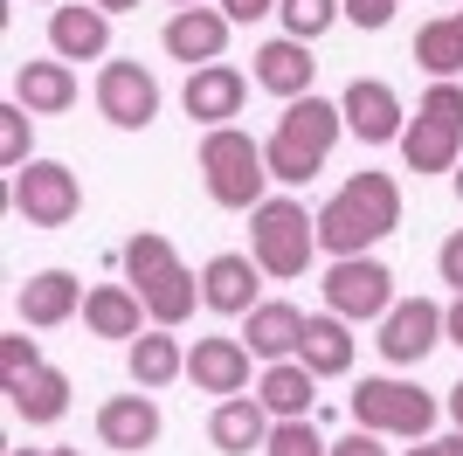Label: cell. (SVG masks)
<instances>
[{
  "mask_svg": "<svg viewBox=\"0 0 463 456\" xmlns=\"http://www.w3.org/2000/svg\"><path fill=\"white\" fill-rule=\"evenodd\" d=\"M394 228H402V187H394V173H353L346 187L318 208V249H332V256H367Z\"/></svg>",
  "mask_w": 463,
  "mask_h": 456,
  "instance_id": "cell-1",
  "label": "cell"
},
{
  "mask_svg": "<svg viewBox=\"0 0 463 456\" xmlns=\"http://www.w3.org/2000/svg\"><path fill=\"white\" fill-rule=\"evenodd\" d=\"M339 132H346V111L332 104V97H298V104H284V118H277V132L263 138V159H270V180H284V187H305L311 173H326L332 146H339Z\"/></svg>",
  "mask_w": 463,
  "mask_h": 456,
  "instance_id": "cell-2",
  "label": "cell"
},
{
  "mask_svg": "<svg viewBox=\"0 0 463 456\" xmlns=\"http://www.w3.org/2000/svg\"><path fill=\"white\" fill-rule=\"evenodd\" d=\"M125 284L146 298L153 325H166V332H174V325L194 311V298H201V277L180 263L174 242H166V235H153V228H138L132 242H125Z\"/></svg>",
  "mask_w": 463,
  "mask_h": 456,
  "instance_id": "cell-3",
  "label": "cell"
},
{
  "mask_svg": "<svg viewBox=\"0 0 463 456\" xmlns=\"http://www.w3.org/2000/svg\"><path fill=\"white\" fill-rule=\"evenodd\" d=\"M201 180H208V201L214 208H263L270 201V159L242 125H214L201 138Z\"/></svg>",
  "mask_w": 463,
  "mask_h": 456,
  "instance_id": "cell-4",
  "label": "cell"
},
{
  "mask_svg": "<svg viewBox=\"0 0 463 456\" xmlns=\"http://www.w3.org/2000/svg\"><path fill=\"white\" fill-rule=\"evenodd\" d=\"M250 256L263 263V277H305L318 256V214H305V201L270 194L263 208H250Z\"/></svg>",
  "mask_w": 463,
  "mask_h": 456,
  "instance_id": "cell-5",
  "label": "cell"
},
{
  "mask_svg": "<svg viewBox=\"0 0 463 456\" xmlns=\"http://www.w3.org/2000/svg\"><path fill=\"white\" fill-rule=\"evenodd\" d=\"M402 159L415 180L422 173H457V159H463V83H429V97L415 104V118L402 132Z\"/></svg>",
  "mask_w": 463,
  "mask_h": 456,
  "instance_id": "cell-6",
  "label": "cell"
},
{
  "mask_svg": "<svg viewBox=\"0 0 463 456\" xmlns=\"http://www.w3.org/2000/svg\"><path fill=\"white\" fill-rule=\"evenodd\" d=\"M353 429H373V436H408L422 442L429 429H436V394H422L415 380H360L353 387Z\"/></svg>",
  "mask_w": 463,
  "mask_h": 456,
  "instance_id": "cell-7",
  "label": "cell"
},
{
  "mask_svg": "<svg viewBox=\"0 0 463 456\" xmlns=\"http://www.w3.org/2000/svg\"><path fill=\"white\" fill-rule=\"evenodd\" d=\"M7 201H14V214L28 228H70L83 214V187H77V173L62 166V159H28V166L14 173Z\"/></svg>",
  "mask_w": 463,
  "mask_h": 456,
  "instance_id": "cell-8",
  "label": "cell"
},
{
  "mask_svg": "<svg viewBox=\"0 0 463 456\" xmlns=\"http://www.w3.org/2000/svg\"><path fill=\"white\" fill-rule=\"evenodd\" d=\"M326 311H339L346 325H367L394 311V270L381 256H332L326 270Z\"/></svg>",
  "mask_w": 463,
  "mask_h": 456,
  "instance_id": "cell-9",
  "label": "cell"
},
{
  "mask_svg": "<svg viewBox=\"0 0 463 456\" xmlns=\"http://www.w3.org/2000/svg\"><path fill=\"white\" fill-rule=\"evenodd\" d=\"M381 360L387 366H422L443 346V304L436 298H394V311L381 318Z\"/></svg>",
  "mask_w": 463,
  "mask_h": 456,
  "instance_id": "cell-10",
  "label": "cell"
},
{
  "mask_svg": "<svg viewBox=\"0 0 463 456\" xmlns=\"http://www.w3.org/2000/svg\"><path fill=\"white\" fill-rule=\"evenodd\" d=\"M97 111L111 118L118 132H146L159 118V76L146 62H104L97 70Z\"/></svg>",
  "mask_w": 463,
  "mask_h": 456,
  "instance_id": "cell-11",
  "label": "cell"
},
{
  "mask_svg": "<svg viewBox=\"0 0 463 456\" xmlns=\"http://www.w3.org/2000/svg\"><path fill=\"white\" fill-rule=\"evenodd\" d=\"M339 111H346V132L360 138V146H402V132H408L402 97H394V83H381V76H353L346 97H339Z\"/></svg>",
  "mask_w": 463,
  "mask_h": 456,
  "instance_id": "cell-12",
  "label": "cell"
},
{
  "mask_svg": "<svg viewBox=\"0 0 463 456\" xmlns=\"http://www.w3.org/2000/svg\"><path fill=\"white\" fill-rule=\"evenodd\" d=\"M256 284H263V263L222 249V256H208V270H201V304L222 311V318H250L256 304H263V298H256Z\"/></svg>",
  "mask_w": 463,
  "mask_h": 456,
  "instance_id": "cell-13",
  "label": "cell"
},
{
  "mask_svg": "<svg viewBox=\"0 0 463 456\" xmlns=\"http://www.w3.org/2000/svg\"><path fill=\"white\" fill-rule=\"evenodd\" d=\"M229 28H235V21L222 14V7H180L159 42H166V56H174V62L208 70V62H222V49H229Z\"/></svg>",
  "mask_w": 463,
  "mask_h": 456,
  "instance_id": "cell-14",
  "label": "cell"
},
{
  "mask_svg": "<svg viewBox=\"0 0 463 456\" xmlns=\"http://www.w3.org/2000/svg\"><path fill=\"white\" fill-rule=\"evenodd\" d=\"M97 442L118 456H138L159 442V401L138 387V394H111L104 408H97Z\"/></svg>",
  "mask_w": 463,
  "mask_h": 456,
  "instance_id": "cell-15",
  "label": "cell"
},
{
  "mask_svg": "<svg viewBox=\"0 0 463 456\" xmlns=\"http://www.w3.org/2000/svg\"><path fill=\"white\" fill-rule=\"evenodd\" d=\"M242 97H250V83H242V70H229V62H208V70H187V90H180V104H187L194 125H229V118H242Z\"/></svg>",
  "mask_w": 463,
  "mask_h": 456,
  "instance_id": "cell-16",
  "label": "cell"
},
{
  "mask_svg": "<svg viewBox=\"0 0 463 456\" xmlns=\"http://www.w3.org/2000/svg\"><path fill=\"white\" fill-rule=\"evenodd\" d=\"M83 298L90 290L70 277V270H35L28 284L14 290V311H21V325H35V332H49V325H62V318H77L83 311Z\"/></svg>",
  "mask_w": 463,
  "mask_h": 456,
  "instance_id": "cell-17",
  "label": "cell"
},
{
  "mask_svg": "<svg viewBox=\"0 0 463 456\" xmlns=\"http://www.w3.org/2000/svg\"><path fill=\"white\" fill-rule=\"evenodd\" d=\"M104 49H111V14L104 7H56L49 14V56L62 62H104Z\"/></svg>",
  "mask_w": 463,
  "mask_h": 456,
  "instance_id": "cell-18",
  "label": "cell"
},
{
  "mask_svg": "<svg viewBox=\"0 0 463 456\" xmlns=\"http://www.w3.org/2000/svg\"><path fill=\"white\" fill-rule=\"evenodd\" d=\"M311 76H318V62H311V42L298 35H277L256 49V83L270 97H284V104H298V97H311Z\"/></svg>",
  "mask_w": 463,
  "mask_h": 456,
  "instance_id": "cell-19",
  "label": "cell"
},
{
  "mask_svg": "<svg viewBox=\"0 0 463 456\" xmlns=\"http://www.w3.org/2000/svg\"><path fill=\"white\" fill-rule=\"evenodd\" d=\"M298 339H305V311L284 304V298H263L250 318H242V346H250L263 366L270 360H298Z\"/></svg>",
  "mask_w": 463,
  "mask_h": 456,
  "instance_id": "cell-20",
  "label": "cell"
},
{
  "mask_svg": "<svg viewBox=\"0 0 463 456\" xmlns=\"http://www.w3.org/2000/svg\"><path fill=\"white\" fill-rule=\"evenodd\" d=\"M187 374L201 394H250V346L242 339H194L187 353Z\"/></svg>",
  "mask_w": 463,
  "mask_h": 456,
  "instance_id": "cell-21",
  "label": "cell"
},
{
  "mask_svg": "<svg viewBox=\"0 0 463 456\" xmlns=\"http://www.w3.org/2000/svg\"><path fill=\"white\" fill-rule=\"evenodd\" d=\"M270 429H277V415H270L256 394H229V401L208 415V436H214V450H222V456L263 450V442H270Z\"/></svg>",
  "mask_w": 463,
  "mask_h": 456,
  "instance_id": "cell-22",
  "label": "cell"
},
{
  "mask_svg": "<svg viewBox=\"0 0 463 456\" xmlns=\"http://www.w3.org/2000/svg\"><path fill=\"white\" fill-rule=\"evenodd\" d=\"M146 318H153V311H146V298H138L132 284H97L90 298H83V325H90L97 339H125L132 346L138 332H146Z\"/></svg>",
  "mask_w": 463,
  "mask_h": 456,
  "instance_id": "cell-23",
  "label": "cell"
},
{
  "mask_svg": "<svg viewBox=\"0 0 463 456\" xmlns=\"http://www.w3.org/2000/svg\"><path fill=\"white\" fill-rule=\"evenodd\" d=\"M14 104H28L35 118L70 111V104H77V70H70L62 56H49V62H21V70H14Z\"/></svg>",
  "mask_w": 463,
  "mask_h": 456,
  "instance_id": "cell-24",
  "label": "cell"
},
{
  "mask_svg": "<svg viewBox=\"0 0 463 456\" xmlns=\"http://www.w3.org/2000/svg\"><path fill=\"white\" fill-rule=\"evenodd\" d=\"M298 360L311 366L318 380H339L353 366V325L339 318V311H318V318H305V339H298Z\"/></svg>",
  "mask_w": 463,
  "mask_h": 456,
  "instance_id": "cell-25",
  "label": "cell"
},
{
  "mask_svg": "<svg viewBox=\"0 0 463 456\" xmlns=\"http://www.w3.org/2000/svg\"><path fill=\"white\" fill-rule=\"evenodd\" d=\"M311 394H318V374H311L305 360H270V366H263V380H256V401H263L277 422L311 415Z\"/></svg>",
  "mask_w": 463,
  "mask_h": 456,
  "instance_id": "cell-26",
  "label": "cell"
},
{
  "mask_svg": "<svg viewBox=\"0 0 463 456\" xmlns=\"http://www.w3.org/2000/svg\"><path fill=\"white\" fill-rule=\"evenodd\" d=\"M187 374V353H180V339L166 332V325H153V332H138L132 339V387H174V380Z\"/></svg>",
  "mask_w": 463,
  "mask_h": 456,
  "instance_id": "cell-27",
  "label": "cell"
},
{
  "mask_svg": "<svg viewBox=\"0 0 463 456\" xmlns=\"http://www.w3.org/2000/svg\"><path fill=\"white\" fill-rule=\"evenodd\" d=\"M14 415L28 422V429H49V422H62L70 415V374H56V366H42L35 380H21L14 394Z\"/></svg>",
  "mask_w": 463,
  "mask_h": 456,
  "instance_id": "cell-28",
  "label": "cell"
},
{
  "mask_svg": "<svg viewBox=\"0 0 463 456\" xmlns=\"http://www.w3.org/2000/svg\"><path fill=\"white\" fill-rule=\"evenodd\" d=\"M415 62H422L436 83H457L463 76V28H457V14L429 21L422 35H415Z\"/></svg>",
  "mask_w": 463,
  "mask_h": 456,
  "instance_id": "cell-29",
  "label": "cell"
},
{
  "mask_svg": "<svg viewBox=\"0 0 463 456\" xmlns=\"http://www.w3.org/2000/svg\"><path fill=\"white\" fill-rule=\"evenodd\" d=\"M277 21H284V35L318 42L332 21H346V7H339V0H277Z\"/></svg>",
  "mask_w": 463,
  "mask_h": 456,
  "instance_id": "cell-30",
  "label": "cell"
},
{
  "mask_svg": "<svg viewBox=\"0 0 463 456\" xmlns=\"http://www.w3.org/2000/svg\"><path fill=\"white\" fill-rule=\"evenodd\" d=\"M35 374H42V346L28 339V332H7V339H0V387L14 394L21 380H35Z\"/></svg>",
  "mask_w": 463,
  "mask_h": 456,
  "instance_id": "cell-31",
  "label": "cell"
},
{
  "mask_svg": "<svg viewBox=\"0 0 463 456\" xmlns=\"http://www.w3.org/2000/svg\"><path fill=\"white\" fill-rule=\"evenodd\" d=\"M28 118H35L28 104H0V166H7V173L28 166V138H35V132H28Z\"/></svg>",
  "mask_w": 463,
  "mask_h": 456,
  "instance_id": "cell-32",
  "label": "cell"
},
{
  "mask_svg": "<svg viewBox=\"0 0 463 456\" xmlns=\"http://www.w3.org/2000/svg\"><path fill=\"white\" fill-rule=\"evenodd\" d=\"M332 442H318V429H311V415H298V422H277L270 429V442H263V456H326Z\"/></svg>",
  "mask_w": 463,
  "mask_h": 456,
  "instance_id": "cell-33",
  "label": "cell"
},
{
  "mask_svg": "<svg viewBox=\"0 0 463 456\" xmlns=\"http://www.w3.org/2000/svg\"><path fill=\"white\" fill-rule=\"evenodd\" d=\"M339 7H346V21L353 28H387V21H394V7H402V0H339Z\"/></svg>",
  "mask_w": 463,
  "mask_h": 456,
  "instance_id": "cell-34",
  "label": "cell"
},
{
  "mask_svg": "<svg viewBox=\"0 0 463 456\" xmlns=\"http://www.w3.org/2000/svg\"><path fill=\"white\" fill-rule=\"evenodd\" d=\"M436 270H443V284H457V290H463V228L449 235L443 249H436Z\"/></svg>",
  "mask_w": 463,
  "mask_h": 456,
  "instance_id": "cell-35",
  "label": "cell"
},
{
  "mask_svg": "<svg viewBox=\"0 0 463 456\" xmlns=\"http://www.w3.org/2000/svg\"><path fill=\"white\" fill-rule=\"evenodd\" d=\"M214 7H222V14H229L235 28H242V21H263V14H277V0H214Z\"/></svg>",
  "mask_w": 463,
  "mask_h": 456,
  "instance_id": "cell-36",
  "label": "cell"
},
{
  "mask_svg": "<svg viewBox=\"0 0 463 456\" xmlns=\"http://www.w3.org/2000/svg\"><path fill=\"white\" fill-rule=\"evenodd\" d=\"M326 456H387V450H381V436H373V429H353V436H346V442H332Z\"/></svg>",
  "mask_w": 463,
  "mask_h": 456,
  "instance_id": "cell-37",
  "label": "cell"
},
{
  "mask_svg": "<svg viewBox=\"0 0 463 456\" xmlns=\"http://www.w3.org/2000/svg\"><path fill=\"white\" fill-rule=\"evenodd\" d=\"M408 456H463V429H457V436H429V442H415Z\"/></svg>",
  "mask_w": 463,
  "mask_h": 456,
  "instance_id": "cell-38",
  "label": "cell"
},
{
  "mask_svg": "<svg viewBox=\"0 0 463 456\" xmlns=\"http://www.w3.org/2000/svg\"><path fill=\"white\" fill-rule=\"evenodd\" d=\"M443 339H449V346H463V290H457V304L443 311Z\"/></svg>",
  "mask_w": 463,
  "mask_h": 456,
  "instance_id": "cell-39",
  "label": "cell"
},
{
  "mask_svg": "<svg viewBox=\"0 0 463 456\" xmlns=\"http://www.w3.org/2000/svg\"><path fill=\"white\" fill-rule=\"evenodd\" d=\"M449 422H457V429H463V380H457V387H449Z\"/></svg>",
  "mask_w": 463,
  "mask_h": 456,
  "instance_id": "cell-40",
  "label": "cell"
},
{
  "mask_svg": "<svg viewBox=\"0 0 463 456\" xmlns=\"http://www.w3.org/2000/svg\"><path fill=\"white\" fill-rule=\"evenodd\" d=\"M90 7H104V14H125V7H138V0H90Z\"/></svg>",
  "mask_w": 463,
  "mask_h": 456,
  "instance_id": "cell-41",
  "label": "cell"
},
{
  "mask_svg": "<svg viewBox=\"0 0 463 456\" xmlns=\"http://www.w3.org/2000/svg\"><path fill=\"white\" fill-rule=\"evenodd\" d=\"M7 456H49V450H7Z\"/></svg>",
  "mask_w": 463,
  "mask_h": 456,
  "instance_id": "cell-42",
  "label": "cell"
},
{
  "mask_svg": "<svg viewBox=\"0 0 463 456\" xmlns=\"http://www.w3.org/2000/svg\"><path fill=\"white\" fill-rule=\"evenodd\" d=\"M457 201H463V159H457Z\"/></svg>",
  "mask_w": 463,
  "mask_h": 456,
  "instance_id": "cell-43",
  "label": "cell"
},
{
  "mask_svg": "<svg viewBox=\"0 0 463 456\" xmlns=\"http://www.w3.org/2000/svg\"><path fill=\"white\" fill-rule=\"evenodd\" d=\"M180 7H201V0H174V14H180Z\"/></svg>",
  "mask_w": 463,
  "mask_h": 456,
  "instance_id": "cell-44",
  "label": "cell"
},
{
  "mask_svg": "<svg viewBox=\"0 0 463 456\" xmlns=\"http://www.w3.org/2000/svg\"><path fill=\"white\" fill-rule=\"evenodd\" d=\"M49 456H83V450H49Z\"/></svg>",
  "mask_w": 463,
  "mask_h": 456,
  "instance_id": "cell-45",
  "label": "cell"
},
{
  "mask_svg": "<svg viewBox=\"0 0 463 456\" xmlns=\"http://www.w3.org/2000/svg\"><path fill=\"white\" fill-rule=\"evenodd\" d=\"M457 28H463V14H457Z\"/></svg>",
  "mask_w": 463,
  "mask_h": 456,
  "instance_id": "cell-46",
  "label": "cell"
}]
</instances>
